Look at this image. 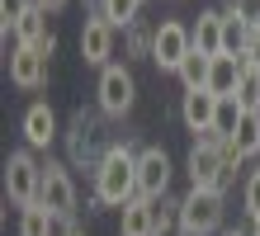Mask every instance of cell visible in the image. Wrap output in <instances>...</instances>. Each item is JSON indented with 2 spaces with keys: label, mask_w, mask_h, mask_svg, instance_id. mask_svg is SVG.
<instances>
[{
  "label": "cell",
  "mask_w": 260,
  "mask_h": 236,
  "mask_svg": "<svg viewBox=\"0 0 260 236\" xmlns=\"http://www.w3.org/2000/svg\"><path fill=\"white\" fill-rule=\"evenodd\" d=\"M43 194V165L34 161V151H10L5 161V198L14 208H28Z\"/></svg>",
  "instance_id": "3"
},
{
  "label": "cell",
  "mask_w": 260,
  "mask_h": 236,
  "mask_svg": "<svg viewBox=\"0 0 260 236\" xmlns=\"http://www.w3.org/2000/svg\"><path fill=\"white\" fill-rule=\"evenodd\" d=\"M95 198L109 208H123L128 198H137V151L128 142H114L109 156L95 165Z\"/></svg>",
  "instance_id": "1"
},
{
  "label": "cell",
  "mask_w": 260,
  "mask_h": 236,
  "mask_svg": "<svg viewBox=\"0 0 260 236\" xmlns=\"http://www.w3.org/2000/svg\"><path fill=\"white\" fill-rule=\"evenodd\" d=\"M251 33H255V24L241 14V5H222V52L227 57H246Z\"/></svg>",
  "instance_id": "12"
},
{
  "label": "cell",
  "mask_w": 260,
  "mask_h": 236,
  "mask_svg": "<svg viewBox=\"0 0 260 236\" xmlns=\"http://www.w3.org/2000/svg\"><path fill=\"white\" fill-rule=\"evenodd\" d=\"M38 203L52 217H71L76 213V184L67 175V165H52V161L43 165V194H38Z\"/></svg>",
  "instance_id": "9"
},
{
  "label": "cell",
  "mask_w": 260,
  "mask_h": 236,
  "mask_svg": "<svg viewBox=\"0 0 260 236\" xmlns=\"http://www.w3.org/2000/svg\"><path fill=\"white\" fill-rule=\"evenodd\" d=\"M189 52H194V33H189V24H180V19H161V24H156V43H151V61H156L161 71H180Z\"/></svg>",
  "instance_id": "5"
},
{
  "label": "cell",
  "mask_w": 260,
  "mask_h": 236,
  "mask_svg": "<svg viewBox=\"0 0 260 236\" xmlns=\"http://www.w3.org/2000/svg\"><path fill=\"white\" fill-rule=\"evenodd\" d=\"M222 194L213 189H189L180 198V236H222Z\"/></svg>",
  "instance_id": "2"
},
{
  "label": "cell",
  "mask_w": 260,
  "mask_h": 236,
  "mask_svg": "<svg viewBox=\"0 0 260 236\" xmlns=\"http://www.w3.org/2000/svg\"><path fill=\"white\" fill-rule=\"evenodd\" d=\"M251 236H260V217H255V222H251Z\"/></svg>",
  "instance_id": "30"
},
{
  "label": "cell",
  "mask_w": 260,
  "mask_h": 236,
  "mask_svg": "<svg viewBox=\"0 0 260 236\" xmlns=\"http://www.w3.org/2000/svg\"><path fill=\"white\" fill-rule=\"evenodd\" d=\"M237 147V156L241 161H251V156H260V114H241V123H237V132L227 137Z\"/></svg>",
  "instance_id": "16"
},
{
  "label": "cell",
  "mask_w": 260,
  "mask_h": 236,
  "mask_svg": "<svg viewBox=\"0 0 260 236\" xmlns=\"http://www.w3.org/2000/svg\"><path fill=\"white\" fill-rule=\"evenodd\" d=\"M95 10H100L114 28H133V24H137V10H142V0H100Z\"/></svg>",
  "instance_id": "19"
},
{
  "label": "cell",
  "mask_w": 260,
  "mask_h": 236,
  "mask_svg": "<svg viewBox=\"0 0 260 236\" xmlns=\"http://www.w3.org/2000/svg\"><path fill=\"white\" fill-rule=\"evenodd\" d=\"M241 198H246V213H251V222H255V217H260V170H251L246 194H241Z\"/></svg>",
  "instance_id": "26"
},
{
  "label": "cell",
  "mask_w": 260,
  "mask_h": 236,
  "mask_svg": "<svg viewBox=\"0 0 260 236\" xmlns=\"http://www.w3.org/2000/svg\"><path fill=\"white\" fill-rule=\"evenodd\" d=\"M208 71H213V57L189 52V57H185V66H180L175 76H180V85H185V90H208Z\"/></svg>",
  "instance_id": "17"
},
{
  "label": "cell",
  "mask_w": 260,
  "mask_h": 236,
  "mask_svg": "<svg viewBox=\"0 0 260 236\" xmlns=\"http://www.w3.org/2000/svg\"><path fill=\"white\" fill-rule=\"evenodd\" d=\"M180 118H185L189 132H213L218 94H213V90H185V99H180Z\"/></svg>",
  "instance_id": "11"
},
{
  "label": "cell",
  "mask_w": 260,
  "mask_h": 236,
  "mask_svg": "<svg viewBox=\"0 0 260 236\" xmlns=\"http://www.w3.org/2000/svg\"><path fill=\"white\" fill-rule=\"evenodd\" d=\"M114 33H118V28L104 19L100 10L81 24V57L90 61V66H100V71H104V66H114V61H109V57H114Z\"/></svg>",
  "instance_id": "8"
},
{
  "label": "cell",
  "mask_w": 260,
  "mask_h": 236,
  "mask_svg": "<svg viewBox=\"0 0 260 236\" xmlns=\"http://www.w3.org/2000/svg\"><path fill=\"white\" fill-rule=\"evenodd\" d=\"M237 104L246 109V114H260V76L251 71L246 81H241V90H237Z\"/></svg>",
  "instance_id": "24"
},
{
  "label": "cell",
  "mask_w": 260,
  "mask_h": 236,
  "mask_svg": "<svg viewBox=\"0 0 260 236\" xmlns=\"http://www.w3.org/2000/svg\"><path fill=\"white\" fill-rule=\"evenodd\" d=\"M137 99V81H133V71L128 66H104L100 71V109L109 118H123L128 109Z\"/></svg>",
  "instance_id": "6"
},
{
  "label": "cell",
  "mask_w": 260,
  "mask_h": 236,
  "mask_svg": "<svg viewBox=\"0 0 260 236\" xmlns=\"http://www.w3.org/2000/svg\"><path fill=\"white\" fill-rule=\"evenodd\" d=\"M24 142H28V147H52V142H57V114H52V104H28V114H24Z\"/></svg>",
  "instance_id": "13"
},
{
  "label": "cell",
  "mask_w": 260,
  "mask_h": 236,
  "mask_svg": "<svg viewBox=\"0 0 260 236\" xmlns=\"http://www.w3.org/2000/svg\"><path fill=\"white\" fill-rule=\"evenodd\" d=\"M71 231H76L71 217H52V227H48V236H71Z\"/></svg>",
  "instance_id": "28"
},
{
  "label": "cell",
  "mask_w": 260,
  "mask_h": 236,
  "mask_svg": "<svg viewBox=\"0 0 260 236\" xmlns=\"http://www.w3.org/2000/svg\"><path fill=\"white\" fill-rule=\"evenodd\" d=\"M161 236H180V231H161Z\"/></svg>",
  "instance_id": "33"
},
{
  "label": "cell",
  "mask_w": 260,
  "mask_h": 236,
  "mask_svg": "<svg viewBox=\"0 0 260 236\" xmlns=\"http://www.w3.org/2000/svg\"><path fill=\"white\" fill-rule=\"evenodd\" d=\"M109 147H114V142L100 132V118L81 109V114L71 118V132H67V151H71V161H76V165H81V161H85V165H100L104 156H109Z\"/></svg>",
  "instance_id": "4"
},
{
  "label": "cell",
  "mask_w": 260,
  "mask_h": 236,
  "mask_svg": "<svg viewBox=\"0 0 260 236\" xmlns=\"http://www.w3.org/2000/svg\"><path fill=\"white\" fill-rule=\"evenodd\" d=\"M28 10H34V0H0V24H5V28H14Z\"/></svg>",
  "instance_id": "25"
},
{
  "label": "cell",
  "mask_w": 260,
  "mask_h": 236,
  "mask_svg": "<svg viewBox=\"0 0 260 236\" xmlns=\"http://www.w3.org/2000/svg\"><path fill=\"white\" fill-rule=\"evenodd\" d=\"M194 52H204V57H222V10H204L194 19Z\"/></svg>",
  "instance_id": "14"
},
{
  "label": "cell",
  "mask_w": 260,
  "mask_h": 236,
  "mask_svg": "<svg viewBox=\"0 0 260 236\" xmlns=\"http://www.w3.org/2000/svg\"><path fill=\"white\" fill-rule=\"evenodd\" d=\"M48 52L43 47H19V52L10 57V81L19 85V90H38L43 81H48Z\"/></svg>",
  "instance_id": "10"
},
{
  "label": "cell",
  "mask_w": 260,
  "mask_h": 236,
  "mask_svg": "<svg viewBox=\"0 0 260 236\" xmlns=\"http://www.w3.org/2000/svg\"><path fill=\"white\" fill-rule=\"evenodd\" d=\"M14 33H19V43H24V47H38L43 38L52 33V28H48V14H43V10L34 5V10H28L24 19H19V24H14Z\"/></svg>",
  "instance_id": "18"
},
{
  "label": "cell",
  "mask_w": 260,
  "mask_h": 236,
  "mask_svg": "<svg viewBox=\"0 0 260 236\" xmlns=\"http://www.w3.org/2000/svg\"><path fill=\"white\" fill-rule=\"evenodd\" d=\"M123 43H128V57H151V43H156V28H147L137 19L133 28H123Z\"/></svg>",
  "instance_id": "23"
},
{
  "label": "cell",
  "mask_w": 260,
  "mask_h": 236,
  "mask_svg": "<svg viewBox=\"0 0 260 236\" xmlns=\"http://www.w3.org/2000/svg\"><path fill=\"white\" fill-rule=\"evenodd\" d=\"M241 114H246V109L237 104V94H232V99H218V118H213V132H218V137H232V132H237V123H241Z\"/></svg>",
  "instance_id": "22"
},
{
  "label": "cell",
  "mask_w": 260,
  "mask_h": 236,
  "mask_svg": "<svg viewBox=\"0 0 260 236\" xmlns=\"http://www.w3.org/2000/svg\"><path fill=\"white\" fill-rule=\"evenodd\" d=\"M48 227H52V213L43 208V203L19 208V236H48Z\"/></svg>",
  "instance_id": "21"
},
{
  "label": "cell",
  "mask_w": 260,
  "mask_h": 236,
  "mask_svg": "<svg viewBox=\"0 0 260 236\" xmlns=\"http://www.w3.org/2000/svg\"><path fill=\"white\" fill-rule=\"evenodd\" d=\"M71 236H85V231H81V227H76V231H71Z\"/></svg>",
  "instance_id": "32"
},
{
  "label": "cell",
  "mask_w": 260,
  "mask_h": 236,
  "mask_svg": "<svg viewBox=\"0 0 260 236\" xmlns=\"http://www.w3.org/2000/svg\"><path fill=\"white\" fill-rule=\"evenodd\" d=\"M34 5H38L43 14H57V10H62V5H67V0H34Z\"/></svg>",
  "instance_id": "29"
},
{
  "label": "cell",
  "mask_w": 260,
  "mask_h": 236,
  "mask_svg": "<svg viewBox=\"0 0 260 236\" xmlns=\"http://www.w3.org/2000/svg\"><path fill=\"white\" fill-rule=\"evenodd\" d=\"M171 156L166 147H142L137 151V194L142 198H166V189H171Z\"/></svg>",
  "instance_id": "7"
},
{
  "label": "cell",
  "mask_w": 260,
  "mask_h": 236,
  "mask_svg": "<svg viewBox=\"0 0 260 236\" xmlns=\"http://www.w3.org/2000/svg\"><path fill=\"white\" fill-rule=\"evenodd\" d=\"M222 236H251V231H222Z\"/></svg>",
  "instance_id": "31"
},
{
  "label": "cell",
  "mask_w": 260,
  "mask_h": 236,
  "mask_svg": "<svg viewBox=\"0 0 260 236\" xmlns=\"http://www.w3.org/2000/svg\"><path fill=\"white\" fill-rule=\"evenodd\" d=\"M246 61H251V71L260 76V28L251 33V47H246Z\"/></svg>",
  "instance_id": "27"
},
{
  "label": "cell",
  "mask_w": 260,
  "mask_h": 236,
  "mask_svg": "<svg viewBox=\"0 0 260 236\" xmlns=\"http://www.w3.org/2000/svg\"><path fill=\"white\" fill-rule=\"evenodd\" d=\"M227 5H241V0H227Z\"/></svg>",
  "instance_id": "34"
},
{
  "label": "cell",
  "mask_w": 260,
  "mask_h": 236,
  "mask_svg": "<svg viewBox=\"0 0 260 236\" xmlns=\"http://www.w3.org/2000/svg\"><path fill=\"white\" fill-rule=\"evenodd\" d=\"M118 231L123 236H156V222H151V198H128L118 208Z\"/></svg>",
  "instance_id": "15"
},
{
  "label": "cell",
  "mask_w": 260,
  "mask_h": 236,
  "mask_svg": "<svg viewBox=\"0 0 260 236\" xmlns=\"http://www.w3.org/2000/svg\"><path fill=\"white\" fill-rule=\"evenodd\" d=\"M151 222H156V236L161 231H180V198H151Z\"/></svg>",
  "instance_id": "20"
}]
</instances>
